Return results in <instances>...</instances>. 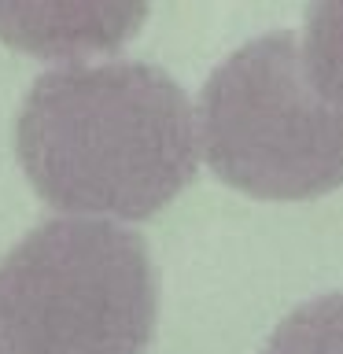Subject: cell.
Segmentation results:
<instances>
[{"label":"cell","mask_w":343,"mask_h":354,"mask_svg":"<svg viewBox=\"0 0 343 354\" xmlns=\"http://www.w3.org/2000/svg\"><path fill=\"white\" fill-rule=\"evenodd\" d=\"M15 148L30 185L77 218L133 221L196 177V111L166 71L133 59L63 63L19 104Z\"/></svg>","instance_id":"cell-1"},{"label":"cell","mask_w":343,"mask_h":354,"mask_svg":"<svg viewBox=\"0 0 343 354\" xmlns=\"http://www.w3.org/2000/svg\"><path fill=\"white\" fill-rule=\"evenodd\" d=\"M155 314L151 251L122 221L48 218L0 262L8 354H140Z\"/></svg>","instance_id":"cell-2"},{"label":"cell","mask_w":343,"mask_h":354,"mask_svg":"<svg viewBox=\"0 0 343 354\" xmlns=\"http://www.w3.org/2000/svg\"><path fill=\"white\" fill-rule=\"evenodd\" d=\"M196 137L210 170L251 196L310 199L343 185V107L314 85L288 30L214 66L196 104Z\"/></svg>","instance_id":"cell-3"},{"label":"cell","mask_w":343,"mask_h":354,"mask_svg":"<svg viewBox=\"0 0 343 354\" xmlns=\"http://www.w3.org/2000/svg\"><path fill=\"white\" fill-rule=\"evenodd\" d=\"M144 19V4H0V41L82 63V55L129 41Z\"/></svg>","instance_id":"cell-4"},{"label":"cell","mask_w":343,"mask_h":354,"mask_svg":"<svg viewBox=\"0 0 343 354\" xmlns=\"http://www.w3.org/2000/svg\"><path fill=\"white\" fill-rule=\"evenodd\" d=\"M262 354H343V292L314 295L295 306L273 328Z\"/></svg>","instance_id":"cell-5"},{"label":"cell","mask_w":343,"mask_h":354,"mask_svg":"<svg viewBox=\"0 0 343 354\" xmlns=\"http://www.w3.org/2000/svg\"><path fill=\"white\" fill-rule=\"evenodd\" d=\"M299 48L314 85L343 107V0H321L306 8Z\"/></svg>","instance_id":"cell-6"},{"label":"cell","mask_w":343,"mask_h":354,"mask_svg":"<svg viewBox=\"0 0 343 354\" xmlns=\"http://www.w3.org/2000/svg\"><path fill=\"white\" fill-rule=\"evenodd\" d=\"M0 354H8V347H4V332H0Z\"/></svg>","instance_id":"cell-7"}]
</instances>
